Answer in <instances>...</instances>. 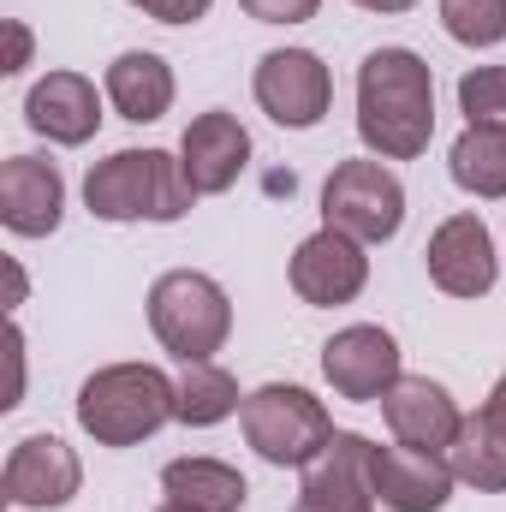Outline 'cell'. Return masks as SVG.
<instances>
[{
    "mask_svg": "<svg viewBox=\"0 0 506 512\" xmlns=\"http://www.w3.org/2000/svg\"><path fill=\"white\" fill-rule=\"evenodd\" d=\"M358 137L376 161H417L435 137V72L417 48H376L358 66Z\"/></svg>",
    "mask_w": 506,
    "mask_h": 512,
    "instance_id": "6da1fadb",
    "label": "cell"
},
{
    "mask_svg": "<svg viewBox=\"0 0 506 512\" xmlns=\"http://www.w3.org/2000/svg\"><path fill=\"white\" fill-rule=\"evenodd\" d=\"M84 209L96 221H155V227H173L197 209V191L179 167V155L167 149H114L108 161H96L84 173Z\"/></svg>",
    "mask_w": 506,
    "mask_h": 512,
    "instance_id": "7a4b0ae2",
    "label": "cell"
},
{
    "mask_svg": "<svg viewBox=\"0 0 506 512\" xmlns=\"http://www.w3.org/2000/svg\"><path fill=\"white\" fill-rule=\"evenodd\" d=\"M179 423V382L161 364H108L78 387V429L96 447H137Z\"/></svg>",
    "mask_w": 506,
    "mask_h": 512,
    "instance_id": "3957f363",
    "label": "cell"
},
{
    "mask_svg": "<svg viewBox=\"0 0 506 512\" xmlns=\"http://www.w3.org/2000/svg\"><path fill=\"white\" fill-rule=\"evenodd\" d=\"M149 334L179 364L215 358L227 346V334H233V298H227V286L215 274H203V268H167L149 286Z\"/></svg>",
    "mask_w": 506,
    "mask_h": 512,
    "instance_id": "277c9868",
    "label": "cell"
},
{
    "mask_svg": "<svg viewBox=\"0 0 506 512\" xmlns=\"http://www.w3.org/2000/svg\"><path fill=\"white\" fill-rule=\"evenodd\" d=\"M239 423H245L251 453L262 465H274V471H304L334 441L328 405L298 382H268V387H256V393H245Z\"/></svg>",
    "mask_w": 506,
    "mask_h": 512,
    "instance_id": "5b68a950",
    "label": "cell"
},
{
    "mask_svg": "<svg viewBox=\"0 0 506 512\" xmlns=\"http://www.w3.org/2000/svg\"><path fill=\"white\" fill-rule=\"evenodd\" d=\"M322 227L352 233L358 245H387L405 227V185L399 173L364 155V161H340L322 185Z\"/></svg>",
    "mask_w": 506,
    "mask_h": 512,
    "instance_id": "8992f818",
    "label": "cell"
},
{
    "mask_svg": "<svg viewBox=\"0 0 506 512\" xmlns=\"http://www.w3.org/2000/svg\"><path fill=\"white\" fill-rule=\"evenodd\" d=\"M256 108L286 131H316L334 108V72L316 48H268L251 72Z\"/></svg>",
    "mask_w": 506,
    "mask_h": 512,
    "instance_id": "52a82bcc",
    "label": "cell"
},
{
    "mask_svg": "<svg viewBox=\"0 0 506 512\" xmlns=\"http://www.w3.org/2000/svg\"><path fill=\"white\" fill-rule=\"evenodd\" d=\"M292 512H376V441L334 429V441L298 471Z\"/></svg>",
    "mask_w": 506,
    "mask_h": 512,
    "instance_id": "ba28073f",
    "label": "cell"
},
{
    "mask_svg": "<svg viewBox=\"0 0 506 512\" xmlns=\"http://www.w3.org/2000/svg\"><path fill=\"white\" fill-rule=\"evenodd\" d=\"M423 268H429V280H435L447 298H489L495 280H501V251H495L489 221L471 215V209L447 215V221L429 233V245H423Z\"/></svg>",
    "mask_w": 506,
    "mask_h": 512,
    "instance_id": "9c48e42d",
    "label": "cell"
},
{
    "mask_svg": "<svg viewBox=\"0 0 506 512\" xmlns=\"http://www.w3.org/2000/svg\"><path fill=\"white\" fill-rule=\"evenodd\" d=\"M286 280H292V292H298L310 310L352 304V298H364V286H370V245H358L352 233L316 227V233L292 251Z\"/></svg>",
    "mask_w": 506,
    "mask_h": 512,
    "instance_id": "30bf717a",
    "label": "cell"
},
{
    "mask_svg": "<svg viewBox=\"0 0 506 512\" xmlns=\"http://www.w3.org/2000/svg\"><path fill=\"white\" fill-rule=\"evenodd\" d=\"M0 489H6V507H18V512L72 507L78 489H84V459H78L60 435H24V441L6 453Z\"/></svg>",
    "mask_w": 506,
    "mask_h": 512,
    "instance_id": "8fae6325",
    "label": "cell"
},
{
    "mask_svg": "<svg viewBox=\"0 0 506 512\" xmlns=\"http://www.w3.org/2000/svg\"><path fill=\"white\" fill-rule=\"evenodd\" d=\"M399 376H405L399 370V340L387 328H376V322H352V328H340L322 346V382L334 387L340 399L381 405Z\"/></svg>",
    "mask_w": 506,
    "mask_h": 512,
    "instance_id": "7c38bea8",
    "label": "cell"
},
{
    "mask_svg": "<svg viewBox=\"0 0 506 512\" xmlns=\"http://www.w3.org/2000/svg\"><path fill=\"white\" fill-rule=\"evenodd\" d=\"M179 167H185V179H191L197 197H221L251 167V131L239 126V114L209 108V114H197L185 126V137H179Z\"/></svg>",
    "mask_w": 506,
    "mask_h": 512,
    "instance_id": "4fadbf2b",
    "label": "cell"
},
{
    "mask_svg": "<svg viewBox=\"0 0 506 512\" xmlns=\"http://www.w3.org/2000/svg\"><path fill=\"white\" fill-rule=\"evenodd\" d=\"M102 96L108 90H96L84 72H48L24 96V126L54 149H84L102 131Z\"/></svg>",
    "mask_w": 506,
    "mask_h": 512,
    "instance_id": "5bb4252c",
    "label": "cell"
},
{
    "mask_svg": "<svg viewBox=\"0 0 506 512\" xmlns=\"http://www.w3.org/2000/svg\"><path fill=\"white\" fill-rule=\"evenodd\" d=\"M66 221V179L42 155L0 161V227L18 239H48Z\"/></svg>",
    "mask_w": 506,
    "mask_h": 512,
    "instance_id": "9a60e30c",
    "label": "cell"
},
{
    "mask_svg": "<svg viewBox=\"0 0 506 512\" xmlns=\"http://www.w3.org/2000/svg\"><path fill=\"white\" fill-rule=\"evenodd\" d=\"M381 417H387V435L399 447H423V453H447L465 429L459 399L429 376H399L381 399Z\"/></svg>",
    "mask_w": 506,
    "mask_h": 512,
    "instance_id": "2e32d148",
    "label": "cell"
},
{
    "mask_svg": "<svg viewBox=\"0 0 506 512\" xmlns=\"http://www.w3.org/2000/svg\"><path fill=\"white\" fill-rule=\"evenodd\" d=\"M453 465L447 453L423 447H376V507L387 512H441L453 501Z\"/></svg>",
    "mask_w": 506,
    "mask_h": 512,
    "instance_id": "e0dca14e",
    "label": "cell"
},
{
    "mask_svg": "<svg viewBox=\"0 0 506 512\" xmlns=\"http://www.w3.org/2000/svg\"><path fill=\"white\" fill-rule=\"evenodd\" d=\"M102 90H108V108H114L120 120H131V126L167 120V114H173V96H179L173 66H167L161 54H149V48H126V54L108 66Z\"/></svg>",
    "mask_w": 506,
    "mask_h": 512,
    "instance_id": "ac0fdd59",
    "label": "cell"
},
{
    "mask_svg": "<svg viewBox=\"0 0 506 512\" xmlns=\"http://www.w3.org/2000/svg\"><path fill=\"white\" fill-rule=\"evenodd\" d=\"M161 495L185 512H245V495L251 489H245V477L227 459L197 453V459H173L161 471Z\"/></svg>",
    "mask_w": 506,
    "mask_h": 512,
    "instance_id": "d6986e66",
    "label": "cell"
},
{
    "mask_svg": "<svg viewBox=\"0 0 506 512\" xmlns=\"http://www.w3.org/2000/svg\"><path fill=\"white\" fill-rule=\"evenodd\" d=\"M447 465H453V477L465 483V489H477V495H506V417L501 411H477V417H465V429H459V441L447 447Z\"/></svg>",
    "mask_w": 506,
    "mask_h": 512,
    "instance_id": "ffe728a7",
    "label": "cell"
},
{
    "mask_svg": "<svg viewBox=\"0 0 506 512\" xmlns=\"http://www.w3.org/2000/svg\"><path fill=\"white\" fill-rule=\"evenodd\" d=\"M447 173L465 197L477 203H501L506 197V131L489 126H465L447 149Z\"/></svg>",
    "mask_w": 506,
    "mask_h": 512,
    "instance_id": "44dd1931",
    "label": "cell"
},
{
    "mask_svg": "<svg viewBox=\"0 0 506 512\" xmlns=\"http://www.w3.org/2000/svg\"><path fill=\"white\" fill-rule=\"evenodd\" d=\"M239 405H245V393L233 382V370H221L215 358L185 364V376H179V423H185V429H215V423H227Z\"/></svg>",
    "mask_w": 506,
    "mask_h": 512,
    "instance_id": "7402d4cb",
    "label": "cell"
},
{
    "mask_svg": "<svg viewBox=\"0 0 506 512\" xmlns=\"http://www.w3.org/2000/svg\"><path fill=\"white\" fill-rule=\"evenodd\" d=\"M441 30L459 48H501L506 42V0H441Z\"/></svg>",
    "mask_w": 506,
    "mask_h": 512,
    "instance_id": "603a6c76",
    "label": "cell"
},
{
    "mask_svg": "<svg viewBox=\"0 0 506 512\" xmlns=\"http://www.w3.org/2000/svg\"><path fill=\"white\" fill-rule=\"evenodd\" d=\"M459 114L465 126L506 131V66H471L459 78Z\"/></svg>",
    "mask_w": 506,
    "mask_h": 512,
    "instance_id": "cb8c5ba5",
    "label": "cell"
},
{
    "mask_svg": "<svg viewBox=\"0 0 506 512\" xmlns=\"http://www.w3.org/2000/svg\"><path fill=\"white\" fill-rule=\"evenodd\" d=\"M256 24H310L322 12V0H239Z\"/></svg>",
    "mask_w": 506,
    "mask_h": 512,
    "instance_id": "d4e9b609",
    "label": "cell"
},
{
    "mask_svg": "<svg viewBox=\"0 0 506 512\" xmlns=\"http://www.w3.org/2000/svg\"><path fill=\"white\" fill-rule=\"evenodd\" d=\"M126 6H137L155 24H197V18H209L215 0H126Z\"/></svg>",
    "mask_w": 506,
    "mask_h": 512,
    "instance_id": "484cf974",
    "label": "cell"
},
{
    "mask_svg": "<svg viewBox=\"0 0 506 512\" xmlns=\"http://www.w3.org/2000/svg\"><path fill=\"white\" fill-rule=\"evenodd\" d=\"M6 42H12V48H6V66H0V72H24V66H30V24L12 18V24H6Z\"/></svg>",
    "mask_w": 506,
    "mask_h": 512,
    "instance_id": "4316f807",
    "label": "cell"
},
{
    "mask_svg": "<svg viewBox=\"0 0 506 512\" xmlns=\"http://www.w3.org/2000/svg\"><path fill=\"white\" fill-rule=\"evenodd\" d=\"M18 393H24V334L12 328V393H6L0 405H18Z\"/></svg>",
    "mask_w": 506,
    "mask_h": 512,
    "instance_id": "83f0119b",
    "label": "cell"
},
{
    "mask_svg": "<svg viewBox=\"0 0 506 512\" xmlns=\"http://www.w3.org/2000/svg\"><path fill=\"white\" fill-rule=\"evenodd\" d=\"M352 6H364V12H381V18H399V12H411L417 0H352Z\"/></svg>",
    "mask_w": 506,
    "mask_h": 512,
    "instance_id": "f1b7e54d",
    "label": "cell"
},
{
    "mask_svg": "<svg viewBox=\"0 0 506 512\" xmlns=\"http://www.w3.org/2000/svg\"><path fill=\"white\" fill-rule=\"evenodd\" d=\"M483 405H489V411H501V417H506V376H501L495 387H489V399H483Z\"/></svg>",
    "mask_w": 506,
    "mask_h": 512,
    "instance_id": "f546056e",
    "label": "cell"
},
{
    "mask_svg": "<svg viewBox=\"0 0 506 512\" xmlns=\"http://www.w3.org/2000/svg\"><path fill=\"white\" fill-rule=\"evenodd\" d=\"M155 512H185V507H173V501H167V507H155Z\"/></svg>",
    "mask_w": 506,
    "mask_h": 512,
    "instance_id": "4dcf8cb0",
    "label": "cell"
}]
</instances>
